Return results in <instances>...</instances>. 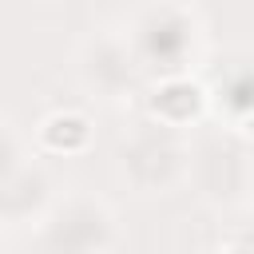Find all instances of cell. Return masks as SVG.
I'll list each match as a JSON object with an SVG mask.
<instances>
[{"label": "cell", "mask_w": 254, "mask_h": 254, "mask_svg": "<svg viewBox=\"0 0 254 254\" xmlns=\"http://www.w3.org/2000/svg\"><path fill=\"white\" fill-rule=\"evenodd\" d=\"M210 103H214L222 115H230L234 123H238L242 115H250V111H254V64L226 71V75L214 83Z\"/></svg>", "instance_id": "52a82bcc"}, {"label": "cell", "mask_w": 254, "mask_h": 254, "mask_svg": "<svg viewBox=\"0 0 254 254\" xmlns=\"http://www.w3.org/2000/svg\"><path fill=\"white\" fill-rule=\"evenodd\" d=\"M222 246H226V250H254V226L234 230L230 238H222Z\"/></svg>", "instance_id": "9c48e42d"}, {"label": "cell", "mask_w": 254, "mask_h": 254, "mask_svg": "<svg viewBox=\"0 0 254 254\" xmlns=\"http://www.w3.org/2000/svg\"><path fill=\"white\" fill-rule=\"evenodd\" d=\"M36 143L48 155H79L91 147V119L83 111H52L40 119Z\"/></svg>", "instance_id": "8992f818"}, {"label": "cell", "mask_w": 254, "mask_h": 254, "mask_svg": "<svg viewBox=\"0 0 254 254\" xmlns=\"http://www.w3.org/2000/svg\"><path fill=\"white\" fill-rule=\"evenodd\" d=\"M135 71H139V60H135V48L127 36L103 32V36L87 40L79 52V79L99 99H119L123 91H131Z\"/></svg>", "instance_id": "277c9868"}, {"label": "cell", "mask_w": 254, "mask_h": 254, "mask_svg": "<svg viewBox=\"0 0 254 254\" xmlns=\"http://www.w3.org/2000/svg\"><path fill=\"white\" fill-rule=\"evenodd\" d=\"M238 131H242V139H250V143H254V111L238 119Z\"/></svg>", "instance_id": "30bf717a"}, {"label": "cell", "mask_w": 254, "mask_h": 254, "mask_svg": "<svg viewBox=\"0 0 254 254\" xmlns=\"http://www.w3.org/2000/svg\"><path fill=\"white\" fill-rule=\"evenodd\" d=\"M206 107H210V91L198 79H190L187 71H167L147 95V115L155 123H167L179 131L198 123L206 115Z\"/></svg>", "instance_id": "5b68a950"}, {"label": "cell", "mask_w": 254, "mask_h": 254, "mask_svg": "<svg viewBox=\"0 0 254 254\" xmlns=\"http://www.w3.org/2000/svg\"><path fill=\"white\" fill-rule=\"evenodd\" d=\"M194 40H198L194 16L179 4H163V8L143 12L131 32L135 60L155 64L163 71H183V60H187V52H194Z\"/></svg>", "instance_id": "3957f363"}, {"label": "cell", "mask_w": 254, "mask_h": 254, "mask_svg": "<svg viewBox=\"0 0 254 254\" xmlns=\"http://www.w3.org/2000/svg\"><path fill=\"white\" fill-rule=\"evenodd\" d=\"M24 163V151H20V139L0 123V179L8 175V171H16Z\"/></svg>", "instance_id": "ba28073f"}, {"label": "cell", "mask_w": 254, "mask_h": 254, "mask_svg": "<svg viewBox=\"0 0 254 254\" xmlns=\"http://www.w3.org/2000/svg\"><path fill=\"white\" fill-rule=\"evenodd\" d=\"M250 187H254V167H250Z\"/></svg>", "instance_id": "8fae6325"}, {"label": "cell", "mask_w": 254, "mask_h": 254, "mask_svg": "<svg viewBox=\"0 0 254 254\" xmlns=\"http://www.w3.org/2000/svg\"><path fill=\"white\" fill-rule=\"evenodd\" d=\"M36 242L44 250H111L119 242V230L107 202L91 194H71L44 214V230Z\"/></svg>", "instance_id": "7a4b0ae2"}, {"label": "cell", "mask_w": 254, "mask_h": 254, "mask_svg": "<svg viewBox=\"0 0 254 254\" xmlns=\"http://www.w3.org/2000/svg\"><path fill=\"white\" fill-rule=\"evenodd\" d=\"M119 175L139 194H171L190 175V147L183 143L179 127L143 123L119 147Z\"/></svg>", "instance_id": "6da1fadb"}]
</instances>
